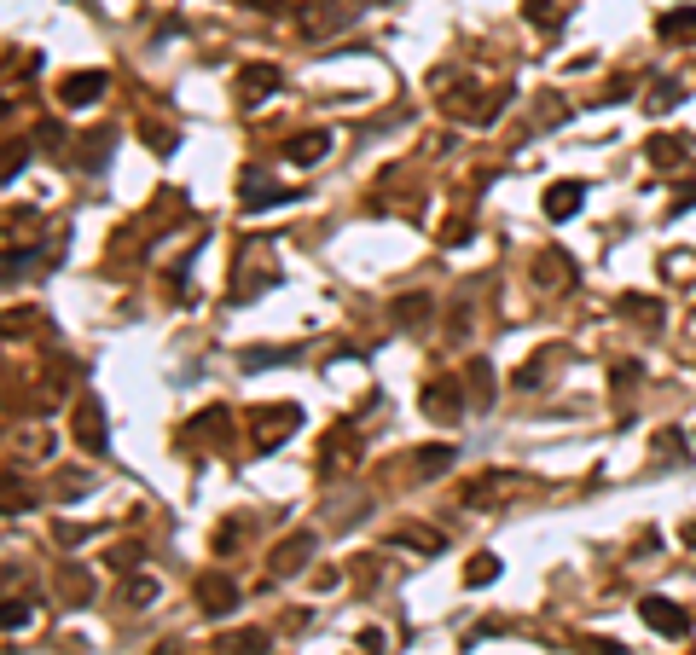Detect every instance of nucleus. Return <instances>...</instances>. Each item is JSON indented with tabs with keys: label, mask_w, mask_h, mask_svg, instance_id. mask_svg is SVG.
I'll return each instance as SVG.
<instances>
[{
	"label": "nucleus",
	"mask_w": 696,
	"mask_h": 655,
	"mask_svg": "<svg viewBox=\"0 0 696 655\" xmlns=\"http://www.w3.org/2000/svg\"><path fill=\"white\" fill-rule=\"evenodd\" d=\"M105 82H110L105 70H76V76H65V82H58V105L82 110V105H93V99L105 93Z\"/></svg>",
	"instance_id": "1"
},
{
	"label": "nucleus",
	"mask_w": 696,
	"mask_h": 655,
	"mask_svg": "<svg viewBox=\"0 0 696 655\" xmlns=\"http://www.w3.org/2000/svg\"><path fill=\"white\" fill-rule=\"evenodd\" d=\"M302 424V406H267L261 412V435H256V453H273V446Z\"/></svg>",
	"instance_id": "2"
},
{
	"label": "nucleus",
	"mask_w": 696,
	"mask_h": 655,
	"mask_svg": "<svg viewBox=\"0 0 696 655\" xmlns=\"http://www.w3.org/2000/svg\"><path fill=\"white\" fill-rule=\"evenodd\" d=\"M639 609H644V620H650L656 632H668V638H685L691 632V615L679 609V603H668V598H644Z\"/></svg>",
	"instance_id": "3"
},
{
	"label": "nucleus",
	"mask_w": 696,
	"mask_h": 655,
	"mask_svg": "<svg viewBox=\"0 0 696 655\" xmlns=\"http://www.w3.org/2000/svg\"><path fill=\"white\" fill-rule=\"evenodd\" d=\"M354 18H360V6H354V0H325L320 12H302V36H325V29L354 24Z\"/></svg>",
	"instance_id": "4"
},
{
	"label": "nucleus",
	"mask_w": 696,
	"mask_h": 655,
	"mask_svg": "<svg viewBox=\"0 0 696 655\" xmlns=\"http://www.w3.org/2000/svg\"><path fill=\"white\" fill-rule=\"evenodd\" d=\"M331 151V134L325 128H308V134H296L291 146H284V163H296V169H313L320 157Z\"/></svg>",
	"instance_id": "5"
},
{
	"label": "nucleus",
	"mask_w": 696,
	"mask_h": 655,
	"mask_svg": "<svg viewBox=\"0 0 696 655\" xmlns=\"http://www.w3.org/2000/svg\"><path fill=\"white\" fill-rule=\"evenodd\" d=\"M76 441H82L87 453H105V412H99V401H93V394L76 406Z\"/></svg>",
	"instance_id": "6"
},
{
	"label": "nucleus",
	"mask_w": 696,
	"mask_h": 655,
	"mask_svg": "<svg viewBox=\"0 0 696 655\" xmlns=\"http://www.w3.org/2000/svg\"><path fill=\"white\" fill-rule=\"evenodd\" d=\"M580 203H587V186L580 180H558L546 191V220H568V215H580Z\"/></svg>",
	"instance_id": "7"
},
{
	"label": "nucleus",
	"mask_w": 696,
	"mask_h": 655,
	"mask_svg": "<svg viewBox=\"0 0 696 655\" xmlns=\"http://www.w3.org/2000/svg\"><path fill=\"white\" fill-rule=\"evenodd\" d=\"M458 406H465V394H458L453 377L424 383V412H430V418H458Z\"/></svg>",
	"instance_id": "8"
},
{
	"label": "nucleus",
	"mask_w": 696,
	"mask_h": 655,
	"mask_svg": "<svg viewBox=\"0 0 696 655\" xmlns=\"http://www.w3.org/2000/svg\"><path fill=\"white\" fill-rule=\"evenodd\" d=\"M656 36H661V41H691V36H696V6L661 12V18H656Z\"/></svg>",
	"instance_id": "9"
},
{
	"label": "nucleus",
	"mask_w": 696,
	"mask_h": 655,
	"mask_svg": "<svg viewBox=\"0 0 696 655\" xmlns=\"http://www.w3.org/2000/svg\"><path fill=\"white\" fill-rule=\"evenodd\" d=\"M313 557V534H291L284 539V546L273 551V574H291V568H302Z\"/></svg>",
	"instance_id": "10"
},
{
	"label": "nucleus",
	"mask_w": 696,
	"mask_h": 655,
	"mask_svg": "<svg viewBox=\"0 0 696 655\" xmlns=\"http://www.w3.org/2000/svg\"><path fill=\"white\" fill-rule=\"evenodd\" d=\"M198 598H203V603H210V609H215V615H227V609H232V603H239V586H232V580H227V574H210V580H203V586H198Z\"/></svg>",
	"instance_id": "11"
},
{
	"label": "nucleus",
	"mask_w": 696,
	"mask_h": 655,
	"mask_svg": "<svg viewBox=\"0 0 696 655\" xmlns=\"http://www.w3.org/2000/svg\"><path fill=\"white\" fill-rule=\"evenodd\" d=\"M522 12H528V24H540V29H558V24L568 18V6H563V0H528Z\"/></svg>",
	"instance_id": "12"
},
{
	"label": "nucleus",
	"mask_w": 696,
	"mask_h": 655,
	"mask_svg": "<svg viewBox=\"0 0 696 655\" xmlns=\"http://www.w3.org/2000/svg\"><path fill=\"white\" fill-rule=\"evenodd\" d=\"M279 87V70L273 64H250L244 70V93H250V105H256V93H273Z\"/></svg>",
	"instance_id": "13"
},
{
	"label": "nucleus",
	"mask_w": 696,
	"mask_h": 655,
	"mask_svg": "<svg viewBox=\"0 0 696 655\" xmlns=\"http://www.w3.org/2000/svg\"><path fill=\"white\" fill-rule=\"evenodd\" d=\"M296 360V348H244V372H267V365Z\"/></svg>",
	"instance_id": "14"
},
{
	"label": "nucleus",
	"mask_w": 696,
	"mask_h": 655,
	"mask_svg": "<svg viewBox=\"0 0 696 655\" xmlns=\"http://www.w3.org/2000/svg\"><path fill=\"white\" fill-rule=\"evenodd\" d=\"M267 650V632H232L220 638V655H261Z\"/></svg>",
	"instance_id": "15"
},
{
	"label": "nucleus",
	"mask_w": 696,
	"mask_h": 655,
	"mask_svg": "<svg viewBox=\"0 0 696 655\" xmlns=\"http://www.w3.org/2000/svg\"><path fill=\"white\" fill-rule=\"evenodd\" d=\"M487 580H499V557L494 551L470 557V568H465V586H487Z\"/></svg>",
	"instance_id": "16"
},
{
	"label": "nucleus",
	"mask_w": 696,
	"mask_h": 655,
	"mask_svg": "<svg viewBox=\"0 0 696 655\" xmlns=\"http://www.w3.org/2000/svg\"><path fill=\"white\" fill-rule=\"evenodd\" d=\"M110 139H117L110 128H99V134H87V139H82V146H87V151H82V163H87V169H105V157H110Z\"/></svg>",
	"instance_id": "17"
},
{
	"label": "nucleus",
	"mask_w": 696,
	"mask_h": 655,
	"mask_svg": "<svg viewBox=\"0 0 696 655\" xmlns=\"http://www.w3.org/2000/svg\"><path fill=\"white\" fill-rule=\"evenodd\" d=\"M679 99H685V87H679V82H668V76H661V82L650 87V99H644V105H650L656 117H661V110H673Z\"/></svg>",
	"instance_id": "18"
},
{
	"label": "nucleus",
	"mask_w": 696,
	"mask_h": 655,
	"mask_svg": "<svg viewBox=\"0 0 696 655\" xmlns=\"http://www.w3.org/2000/svg\"><path fill=\"white\" fill-rule=\"evenodd\" d=\"M424 313H430V296H401L394 302V319H401V325H418Z\"/></svg>",
	"instance_id": "19"
},
{
	"label": "nucleus",
	"mask_w": 696,
	"mask_h": 655,
	"mask_svg": "<svg viewBox=\"0 0 696 655\" xmlns=\"http://www.w3.org/2000/svg\"><path fill=\"white\" fill-rule=\"evenodd\" d=\"M679 157H685V139H650V163H661V169H668V163H679Z\"/></svg>",
	"instance_id": "20"
},
{
	"label": "nucleus",
	"mask_w": 696,
	"mask_h": 655,
	"mask_svg": "<svg viewBox=\"0 0 696 655\" xmlns=\"http://www.w3.org/2000/svg\"><path fill=\"white\" fill-rule=\"evenodd\" d=\"M470 389H476L482 401H494V365H487V360H476V365H470Z\"/></svg>",
	"instance_id": "21"
},
{
	"label": "nucleus",
	"mask_w": 696,
	"mask_h": 655,
	"mask_svg": "<svg viewBox=\"0 0 696 655\" xmlns=\"http://www.w3.org/2000/svg\"><path fill=\"white\" fill-rule=\"evenodd\" d=\"M418 465H424V476L447 470V465H453V446H424V453H418Z\"/></svg>",
	"instance_id": "22"
},
{
	"label": "nucleus",
	"mask_w": 696,
	"mask_h": 655,
	"mask_svg": "<svg viewBox=\"0 0 696 655\" xmlns=\"http://www.w3.org/2000/svg\"><path fill=\"white\" fill-rule=\"evenodd\" d=\"M540 273L551 279V291H563V284H568V255H546V261H540Z\"/></svg>",
	"instance_id": "23"
},
{
	"label": "nucleus",
	"mask_w": 696,
	"mask_h": 655,
	"mask_svg": "<svg viewBox=\"0 0 696 655\" xmlns=\"http://www.w3.org/2000/svg\"><path fill=\"white\" fill-rule=\"evenodd\" d=\"M151 598H157L151 580H128V603H151Z\"/></svg>",
	"instance_id": "24"
},
{
	"label": "nucleus",
	"mask_w": 696,
	"mask_h": 655,
	"mask_svg": "<svg viewBox=\"0 0 696 655\" xmlns=\"http://www.w3.org/2000/svg\"><path fill=\"white\" fill-rule=\"evenodd\" d=\"M18 627H29V609L24 603H6V632H18Z\"/></svg>",
	"instance_id": "25"
},
{
	"label": "nucleus",
	"mask_w": 696,
	"mask_h": 655,
	"mask_svg": "<svg viewBox=\"0 0 696 655\" xmlns=\"http://www.w3.org/2000/svg\"><path fill=\"white\" fill-rule=\"evenodd\" d=\"M685 210H696V186H685V198H679V203H673L668 215H685Z\"/></svg>",
	"instance_id": "26"
},
{
	"label": "nucleus",
	"mask_w": 696,
	"mask_h": 655,
	"mask_svg": "<svg viewBox=\"0 0 696 655\" xmlns=\"http://www.w3.org/2000/svg\"><path fill=\"white\" fill-rule=\"evenodd\" d=\"M685 539H691V546H696V522H691V528H685Z\"/></svg>",
	"instance_id": "27"
},
{
	"label": "nucleus",
	"mask_w": 696,
	"mask_h": 655,
	"mask_svg": "<svg viewBox=\"0 0 696 655\" xmlns=\"http://www.w3.org/2000/svg\"><path fill=\"white\" fill-rule=\"evenodd\" d=\"M261 12H273V0H261Z\"/></svg>",
	"instance_id": "28"
},
{
	"label": "nucleus",
	"mask_w": 696,
	"mask_h": 655,
	"mask_svg": "<svg viewBox=\"0 0 696 655\" xmlns=\"http://www.w3.org/2000/svg\"><path fill=\"white\" fill-rule=\"evenodd\" d=\"M377 6H389V0H377Z\"/></svg>",
	"instance_id": "29"
}]
</instances>
